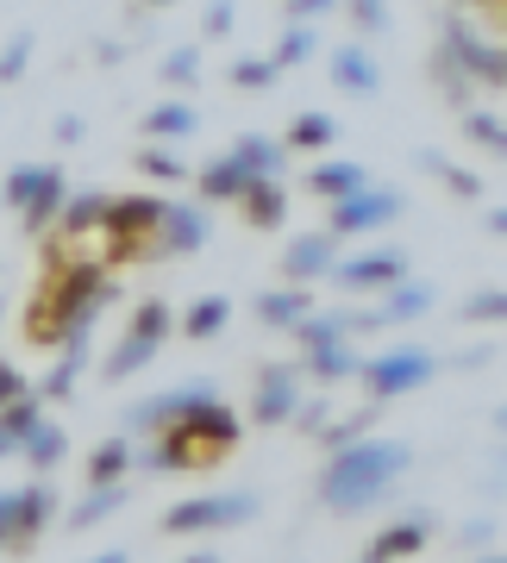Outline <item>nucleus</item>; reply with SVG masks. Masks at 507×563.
<instances>
[{"mask_svg":"<svg viewBox=\"0 0 507 563\" xmlns=\"http://www.w3.org/2000/svg\"><path fill=\"white\" fill-rule=\"evenodd\" d=\"M427 544V520H401V526H388L383 539L364 551V563H395V558H414Z\"/></svg>","mask_w":507,"mask_h":563,"instance_id":"20","label":"nucleus"},{"mask_svg":"<svg viewBox=\"0 0 507 563\" xmlns=\"http://www.w3.org/2000/svg\"><path fill=\"white\" fill-rule=\"evenodd\" d=\"M332 276H339V288H395L407 276V257L401 251H364V257L332 263Z\"/></svg>","mask_w":507,"mask_h":563,"instance_id":"12","label":"nucleus"},{"mask_svg":"<svg viewBox=\"0 0 507 563\" xmlns=\"http://www.w3.org/2000/svg\"><path fill=\"white\" fill-rule=\"evenodd\" d=\"M151 357H157V339H144V332H125V339H120V351H113V357H107L101 369L113 376V383H120V376H132V369H144Z\"/></svg>","mask_w":507,"mask_h":563,"instance_id":"29","label":"nucleus"},{"mask_svg":"<svg viewBox=\"0 0 507 563\" xmlns=\"http://www.w3.org/2000/svg\"><path fill=\"white\" fill-rule=\"evenodd\" d=\"M13 401H25V376L13 363H0V407H13Z\"/></svg>","mask_w":507,"mask_h":563,"instance_id":"43","label":"nucleus"},{"mask_svg":"<svg viewBox=\"0 0 507 563\" xmlns=\"http://www.w3.org/2000/svg\"><path fill=\"white\" fill-rule=\"evenodd\" d=\"M225 320H232V301H225V295H207V301H195V307H188L183 332H188V339H220V332H225Z\"/></svg>","mask_w":507,"mask_h":563,"instance_id":"26","label":"nucleus"},{"mask_svg":"<svg viewBox=\"0 0 507 563\" xmlns=\"http://www.w3.org/2000/svg\"><path fill=\"white\" fill-rule=\"evenodd\" d=\"M257 514V495H195V501H176L163 514V532H220V526H239Z\"/></svg>","mask_w":507,"mask_h":563,"instance_id":"4","label":"nucleus"},{"mask_svg":"<svg viewBox=\"0 0 507 563\" xmlns=\"http://www.w3.org/2000/svg\"><path fill=\"white\" fill-rule=\"evenodd\" d=\"M295 413H301V376L295 369H264V383L251 395V420L276 426V420H295Z\"/></svg>","mask_w":507,"mask_h":563,"instance_id":"11","label":"nucleus"},{"mask_svg":"<svg viewBox=\"0 0 507 563\" xmlns=\"http://www.w3.org/2000/svg\"><path fill=\"white\" fill-rule=\"evenodd\" d=\"M401 470H407V444L401 439H357L326 463L320 501L332 507V514H364V507H376L388 488H395Z\"/></svg>","mask_w":507,"mask_h":563,"instance_id":"2","label":"nucleus"},{"mask_svg":"<svg viewBox=\"0 0 507 563\" xmlns=\"http://www.w3.org/2000/svg\"><path fill=\"white\" fill-rule=\"evenodd\" d=\"M427 307H432V288H420V282H407V288H401V282H395V288H388V301L383 307H376V320H420V313H427Z\"/></svg>","mask_w":507,"mask_h":563,"instance_id":"27","label":"nucleus"},{"mask_svg":"<svg viewBox=\"0 0 507 563\" xmlns=\"http://www.w3.org/2000/svg\"><path fill=\"white\" fill-rule=\"evenodd\" d=\"M357 357H351V344H326V351H307V376L313 383H332V376H351Z\"/></svg>","mask_w":507,"mask_h":563,"instance_id":"33","label":"nucleus"},{"mask_svg":"<svg viewBox=\"0 0 507 563\" xmlns=\"http://www.w3.org/2000/svg\"><path fill=\"white\" fill-rule=\"evenodd\" d=\"M464 313H470V320H495V313H502V295H495V288H483V295H476Z\"/></svg>","mask_w":507,"mask_h":563,"instance_id":"44","label":"nucleus"},{"mask_svg":"<svg viewBox=\"0 0 507 563\" xmlns=\"http://www.w3.org/2000/svg\"><path fill=\"white\" fill-rule=\"evenodd\" d=\"M125 495H132L125 483H113V488H88V495H81V501L69 507V526H76V532H88L95 520H107V514H120V507H125Z\"/></svg>","mask_w":507,"mask_h":563,"instance_id":"21","label":"nucleus"},{"mask_svg":"<svg viewBox=\"0 0 507 563\" xmlns=\"http://www.w3.org/2000/svg\"><path fill=\"white\" fill-rule=\"evenodd\" d=\"M44 413H38V401L25 395V401H13V407H0V457H20V444H25V432L38 426Z\"/></svg>","mask_w":507,"mask_h":563,"instance_id":"22","label":"nucleus"},{"mask_svg":"<svg viewBox=\"0 0 507 563\" xmlns=\"http://www.w3.org/2000/svg\"><path fill=\"white\" fill-rule=\"evenodd\" d=\"M32 44H38L32 32H13V38H7V51H0V88L25 76V63H32Z\"/></svg>","mask_w":507,"mask_h":563,"instance_id":"35","label":"nucleus"},{"mask_svg":"<svg viewBox=\"0 0 507 563\" xmlns=\"http://www.w3.org/2000/svg\"><path fill=\"white\" fill-rule=\"evenodd\" d=\"M326 69H332V88H345V95H376V81H383L364 44H339V51L326 57Z\"/></svg>","mask_w":507,"mask_h":563,"instance_id":"14","label":"nucleus"},{"mask_svg":"<svg viewBox=\"0 0 507 563\" xmlns=\"http://www.w3.org/2000/svg\"><path fill=\"white\" fill-rule=\"evenodd\" d=\"M470 139L488 144V151H502V120L495 113H470Z\"/></svg>","mask_w":507,"mask_h":563,"instance_id":"41","label":"nucleus"},{"mask_svg":"<svg viewBox=\"0 0 507 563\" xmlns=\"http://www.w3.org/2000/svg\"><path fill=\"white\" fill-rule=\"evenodd\" d=\"M244 188H251V176H244L232 157H220V163H207V169H201V195H207V201H239Z\"/></svg>","mask_w":507,"mask_h":563,"instance_id":"25","label":"nucleus"},{"mask_svg":"<svg viewBox=\"0 0 507 563\" xmlns=\"http://www.w3.org/2000/svg\"><path fill=\"white\" fill-rule=\"evenodd\" d=\"M195 76H201V44H183V51H169V57H163V81L188 88Z\"/></svg>","mask_w":507,"mask_h":563,"instance_id":"36","label":"nucleus"},{"mask_svg":"<svg viewBox=\"0 0 507 563\" xmlns=\"http://www.w3.org/2000/svg\"><path fill=\"white\" fill-rule=\"evenodd\" d=\"M357 369H364V383L376 401H395V395H407V388H420L432 376V351L407 344V351H383V357L357 363Z\"/></svg>","mask_w":507,"mask_h":563,"instance_id":"6","label":"nucleus"},{"mask_svg":"<svg viewBox=\"0 0 507 563\" xmlns=\"http://www.w3.org/2000/svg\"><path fill=\"white\" fill-rule=\"evenodd\" d=\"M451 51H458V57L470 63V69H476V76L483 81H502V51H488V44H476L464 32V25H451Z\"/></svg>","mask_w":507,"mask_h":563,"instance_id":"31","label":"nucleus"},{"mask_svg":"<svg viewBox=\"0 0 507 563\" xmlns=\"http://www.w3.org/2000/svg\"><path fill=\"white\" fill-rule=\"evenodd\" d=\"M95 220H107V195H76V201L63 207V232H69V239H81Z\"/></svg>","mask_w":507,"mask_h":563,"instance_id":"34","label":"nucleus"},{"mask_svg":"<svg viewBox=\"0 0 507 563\" xmlns=\"http://www.w3.org/2000/svg\"><path fill=\"white\" fill-rule=\"evenodd\" d=\"M132 332H144V339H169V307H163V301H144L139 307V313H132Z\"/></svg>","mask_w":507,"mask_h":563,"instance_id":"39","label":"nucleus"},{"mask_svg":"<svg viewBox=\"0 0 507 563\" xmlns=\"http://www.w3.org/2000/svg\"><path fill=\"white\" fill-rule=\"evenodd\" d=\"M332 139H339V120L332 113H295V125H288V144L295 151H326Z\"/></svg>","mask_w":507,"mask_h":563,"instance_id":"28","label":"nucleus"},{"mask_svg":"<svg viewBox=\"0 0 507 563\" xmlns=\"http://www.w3.org/2000/svg\"><path fill=\"white\" fill-rule=\"evenodd\" d=\"M57 207H63V169L57 163H44V181H38V195L20 207V220H25V232H44V225L57 220Z\"/></svg>","mask_w":507,"mask_h":563,"instance_id":"19","label":"nucleus"},{"mask_svg":"<svg viewBox=\"0 0 507 563\" xmlns=\"http://www.w3.org/2000/svg\"><path fill=\"white\" fill-rule=\"evenodd\" d=\"M51 520V488L25 483V488H0V544H32V532H44Z\"/></svg>","mask_w":507,"mask_h":563,"instance_id":"8","label":"nucleus"},{"mask_svg":"<svg viewBox=\"0 0 507 563\" xmlns=\"http://www.w3.org/2000/svg\"><path fill=\"white\" fill-rule=\"evenodd\" d=\"M144 132L163 139V144H176V139H188V132H201V113H195L188 101H163V107L144 113Z\"/></svg>","mask_w":507,"mask_h":563,"instance_id":"18","label":"nucleus"},{"mask_svg":"<svg viewBox=\"0 0 507 563\" xmlns=\"http://www.w3.org/2000/svg\"><path fill=\"white\" fill-rule=\"evenodd\" d=\"M139 169H144V176H163V181H176V176H183V163L169 157L163 144H144V151H139Z\"/></svg>","mask_w":507,"mask_h":563,"instance_id":"40","label":"nucleus"},{"mask_svg":"<svg viewBox=\"0 0 507 563\" xmlns=\"http://www.w3.org/2000/svg\"><path fill=\"white\" fill-rule=\"evenodd\" d=\"M445 181L458 188V195H464V201H476V195H483V181L470 176V169H445Z\"/></svg>","mask_w":507,"mask_h":563,"instance_id":"46","label":"nucleus"},{"mask_svg":"<svg viewBox=\"0 0 507 563\" xmlns=\"http://www.w3.org/2000/svg\"><path fill=\"white\" fill-rule=\"evenodd\" d=\"M257 320H264V325H288V332H295V325L307 320V295H301V288H276V295H257Z\"/></svg>","mask_w":507,"mask_h":563,"instance_id":"24","label":"nucleus"},{"mask_svg":"<svg viewBox=\"0 0 507 563\" xmlns=\"http://www.w3.org/2000/svg\"><path fill=\"white\" fill-rule=\"evenodd\" d=\"M183 563H220V551H188Z\"/></svg>","mask_w":507,"mask_h":563,"instance_id":"48","label":"nucleus"},{"mask_svg":"<svg viewBox=\"0 0 507 563\" xmlns=\"http://www.w3.org/2000/svg\"><path fill=\"white\" fill-rule=\"evenodd\" d=\"M313 51H320V32H313V25H288L283 32V44H276V69H295V63H307L313 57Z\"/></svg>","mask_w":507,"mask_h":563,"instance_id":"32","label":"nucleus"},{"mask_svg":"<svg viewBox=\"0 0 507 563\" xmlns=\"http://www.w3.org/2000/svg\"><path fill=\"white\" fill-rule=\"evenodd\" d=\"M225 157L239 163L251 181H283V144L276 139H257V132H251V139H239Z\"/></svg>","mask_w":507,"mask_h":563,"instance_id":"15","label":"nucleus"},{"mask_svg":"<svg viewBox=\"0 0 507 563\" xmlns=\"http://www.w3.org/2000/svg\"><path fill=\"white\" fill-rule=\"evenodd\" d=\"M232 439H239V413L220 407V401H207V407H195L183 426L157 432L151 451H132V457H139L144 470H201V463H213Z\"/></svg>","mask_w":507,"mask_h":563,"instance_id":"3","label":"nucleus"},{"mask_svg":"<svg viewBox=\"0 0 507 563\" xmlns=\"http://www.w3.org/2000/svg\"><path fill=\"white\" fill-rule=\"evenodd\" d=\"M88 563H125V551H101V558H88Z\"/></svg>","mask_w":507,"mask_h":563,"instance_id":"49","label":"nucleus"},{"mask_svg":"<svg viewBox=\"0 0 507 563\" xmlns=\"http://www.w3.org/2000/svg\"><path fill=\"white\" fill-rule=\"evenodd\" d=\"M57 144H81V120H76V113H63V120H57Z\"/></svg>","mask_w":507,"mask_h":563,"instance_id":"47","label":"nucleus"},{"mask_svg":"<svg viewBox=\"0 0 507 563\" xmlns=\"http://www.w3.org/2000/svg\"><path fill=\"white\" fill-rule=\"evenodd\" d=\"M276 76H283V69H276L269 57H239L232 63V81H239V88H276Z\"/></svg>","mask_w":507,"mask_h":563,"instance_id":"38","label":"nucleus"},{"mask_svg":"<svg viewBox=\"0 0 507 563\" xmlns=\"http://www.w3.org/2000/svg\"><path fill=\"white\" fill-rule=\"evenodd\" d=\"M63 451H69V432H63L57 420H38L32 432H25V444H20V457H32L38 470H51V463H63Z\"/></svg>","mask_w":507,"mask_h":563,"instance_id":"23","label":"nucleus"},{"mask_svg":"<svg viewBox=\"0 0 507 563\" xmlns=\"http://www.w3.org/2000/svg\"><path fill=\"white\" fill-rule=\"evenodd\" d=\"M120 288L107 282V269H95V263H76V269H57V276L44 282L38 307H32V332L25 339L32 344H76L88 339V325H95V313H101L107 301H113Z\"/></svg>","mask_w":507,"mask_h":563,"instance_id":"1","label":"nucleus"},{"mask_svg":"<svg viewBox=\"0 0 507 563\" xmlns=\"http://www.w3.org/2000/svg\"><path fill=\"white\" fill-rule=\"evenodd\" d=\"M351 25H364V32H383V25H388V7H376V0H357V7H351Z\"/></svg>","mask_w":507,"mask_h":563,"instance_id":"42","label":"nucleus"},{"mask_svg":"<svg viewBox=\"0 0 507 563\" xmlns=\"http://www.w3.org/2000/svg\"><path fill=\"white\" fill-rule=\"evenodd\" d=\"M201 25H207V38H225V32H232V7H207Z\"/></svg>","mask_w":507,"mask_h":563,"instance_id":"45","label":"nucleus"},{"mask_svg":"<svg viewBox=\"0 0 507 563\" xmlns=\"http://www.w3.org/2000/svg\"><path fill=\"white\" fill-rule=\"evenodd\" d=\"M483 563H502V558H483Z\"/></svg>","mask_w":507,"mask_h":563,"instance_id":"50","label":"nucleus"},{"mask_svg":"<svg viewBox=\"0 0 507 563\" xmlns=\"http://www.w3.org/2000/svg\"><path fill=\"white\" fill-rule=\"evenodd\" d=\"M239 207H244V220L257 225V232H269V225H283L288 195H283V181H251V188L239 195Z\"/></svg>","mask_w":507,"mask_h":563,"instance_id":"17","label":"nucleus"},{"mask_svg":"<svg viewBox=\"0 0 507 563\" xmlns=\"http://www.w3.org/2000/svg\"><path fill=\"white\" fill-rule=\"evenodd\" d=\"M401 213V195H388V188H364V195H351V201L332 207V225H326V239H345V232H376Z\"/></svg>","mask_w":507,"mask_h":563,"instance_id":"10","label":"nucleus"},{"mask_svg":"<svg viewBox=\"0 0 507 563\" xmlns=\"http://www.w3.org/2000/svg\"><path fill=\"white\" fill-rule=\"evenodd\" d=\"M157 213H163V201H151V195H125V201H107L113 257H151V239H157Z\"/></svg>","mask_w":507,"mask_h":563,"instance_id":"5","label":"nucleus"},{"mask_svg":"<svg viewBox=\"0 0 507 563\" xmlns=\"http://www.w3.org/2000/svg\"><path fill=\"white\" fill-rule=\"evenodd\" d=\"M125 463H132V444H125V439H107L101 451L88 457V483H95V488H113V483L125 476Z\"/></svg>","mask_w":507,"mask_h":563,"instance_id":"30","label":"nucleus"},{"mask_svg":"<svg viewBox=\"0 0 507 563\" xmlns=\"http://www.w3.org/2000/svg\"><path fill=\"white\" fill-rule=\"evenodd\" d=\"M207 401H220L213 395V383H188V388H176V395H151V401H132L125 407V426H151V432H169V426H183L195 407H207Z\"/></svg>","mask_w":507,"mask_h":563,"instance_id":"9","label":"nucleus"},{"mask_svg":"<svg viewBox=\"0 0 507 563\" xmlns=\"http://www.w3.org/2000/svg\"><path fill=\"white\" fill-rule=\"evenodd\" d=\"M213 239V220L207 207H188V201H163L157 213V239H151V257H188Z\"/></svg>","mask_w":507,"mask_h":563,"instance_id":"7","label":"nucleus"},{"mask_svg":"<svg viewBox=\"0 0 507 563\" xmlns=\"http://www.w3.org/2000/svg\"><path fill=\"white\" fill-rule=\"evenodd\" d=\"M38 181H44V163H20V169L7 176V188H0V195H7V207H25L32 195H38Z\"/></svg>","mask_w":507,"mask_h":563,"instance_id":"37","label":"nucleus"},{"mask_svg":"<svg viewBox=\"0 0 507 563\" xmlns=\"http://www.w3.org/2000/svg\"><path fill=\"white\" fill-rule=\"evenodd\" d=\"M332 263H339V239H326V232H307V239H288L283 276L301 288V282H313V276H332Z\"/></svg>","mask_w":507,"mask_h":563,"instance_id":"13","label":"nucleus"},{"mask_svg":"<svg viewBox=\"0 0 507 563\" xmlns=\"http://www.w3.org/2000/svg\"><path fill=\"white\" fill-rule=\"evenodd\" d=\"M307 188L339 207V201H351V195H364V188H370V169H364V163H320V169L307 176Z\"/></svg>","mask_w":507,"mask_h":563,"instance_id":"16","label":"nucleus"}]
</instances>
